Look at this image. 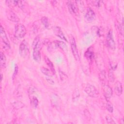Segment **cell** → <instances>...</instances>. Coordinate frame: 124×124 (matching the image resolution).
Instances as JSON below:
<instances>
[{"instance_id": "obj_1", "label": "cell", "mask_w": 124, "mask_h": 124, "mask_svg": "<svg viewBox=\"0 0 124 124\" xmlns=\"http://www.w3.org/2000/svg\"><path fill=\"white\" fill-rule=\"evenodd\" d=\"M33 52L32 57L34 61L37 62H40L41 61V53L40 51V41L34 42L32 44Z\"/></svg>"}, {"instance_id": "obj_2", "label": "cell", "mask_w": 124, "mask_h": 124, "mask_svg": "<svg viewBox=\"0 0 124 124\" xmlns=\"http://www.w3.org/2000/svg\"><path fill=\"white\" fill-rule=\"evenodd\" d=\"M26 33V29L25 26L21 24H17L15 27V36L17 39L23 38Z\"/></svg>"}, {"instance_id": "obj_3", "label": "cell", "mask_w": 124, "mask_h": 124, "mask_svg": "<svg viewBox=\"0 0 124 124\" xmlns=\"http://www.w3.org/2000/svg\"><path fill=\"white\" fill-rule=\"evenodd\" d=\"M19 53L23 58H26L29 55L30 51L29 46L26 40H23L21 43L19 48Z\"/></svg>"}, {"instance_id": "obj_4", "label": "cell", "mask_w": 124, "mask_h": 124, "mask_svg": "<svg viewBox=\"0 0 124 124\" xmlns=\"http://www.w3.org/2000/svg\"><path fill=\"white\" fill-rule=\"evenodd\" d=\"M86 93L91 97H96L98 96L99 92L97 89L91 84H88L84 89Z\"/></svg>"}, {"instance_id": "obj_5", "label": "cell", "mask_w": 124, "mask_h": 124, "mask_svg": "<svg viewBox=\"0 0 124 124\" xmlns=\"http://www.w3.org/2000/svg\"><path fill=\"white\" fill-rule=\"evenodd\" d=\"M107 44L108 47L111 49L114 50L115 49V43L113 38V32L111 30H109L107 35Z\"/></svg>"}, {"instance_id": "obj_6", "label": "cell", "mask_w": 124, "mask_h": 124, "mask_svg": "<svg viewBox=\"0 0 124 124\" xmlns=\"http://www.w3.org/2000/svg\"><path fill=\"white\" fill-rule=\"evenodd\" d=\"M70 42H71V48L73 55L74 56L75 59H76V61H79L80 58H79V54H78V49L77 48L75 40L74 37H73L71 39Z\"/></svg>"}, {"instance_id": "obj_7", "label": "cell", "mask_w": 124, "mask_h": 124, "mask_svg": "<svg viewBox=\"0 0 124 124\" xmlns=\"http://www.w3.org/2000/svg\"><path fill=\"white\" fill-rule=\"evenodd\" d=\"M0 37L3 43L4 44V45L7 47L10 48V42L9 41L7 35L4 31V30L1 25L0 26Z\"/></svg>"}, {"instance_id": "obj_8", "label": "cell", "mask_w": 124, "mask_h": 124, "mask_svg": "<svg viewBox=\"0 0 124 124\" xmlns=\"http://www.w3.org/2000/svg\"><path fill=\"white\" fill-rule=\"evenodd\" d=\"M67 5L68 6L69 11L71 13L75 14L78 12V5L77 4L76 1H67Z\"/></svg>"}, {"instance_id": "obj_9", "label": "cell", "mask_w": 124, "mask_h": 124, "mask_svg": "<svg viewBox=\"0 0 124 124\" xmlns=\"http://www.w3.org/2000/svg\"><path fill=\"white\" fill-rule=\"evenodd\" d=\"M85 17L89 21H93L95 19V15L94 11L90 7L87 9V12L85 15Z\"/></svg>"}, {"instance_id": "obj_10", "label": "cell", "mask_w": 124, "mask_h": 124, "mask_svg": "<svg viewBox=\"0 0 124 124\" xmlns=\"http://www.w3.org/2000/svg\"><path fill=\"white\" fill-rule=\"evenodd\" d=\"M103 92L104 96L107 99H108L111 98L113 92L111 88L108 85H104L103 87Z\"/></svg>"}, {"instance_id": "obj_11", "label": "cell", "mask_w": 124, "mask_h": 124, "mask_svg": "<svg viewBox=\"0 0 124 124\" xmlns=\"http://www.w3.org/2000/svg\"><path fill=\"white\" fill-rule=\"evenodd\" d=\"M53 31H54V33L55 34V35L59 37V38H60L62 40L67 42V39H66V37H65V36H64V35L63 32L62 31V29L60 27H58V26L54 27Z\"/></svg>"}, {"instance_id": "obj_12", "label": "cell", "mask_w": 124, "mask_h": 124, "mask_svg": "<svg viewBox=\"0 0 124 124\" xmlns=\"http://www.w3.org/2000/svg\"><path fill=\"white\" fill-rule=\"evenodd\" d=\"M7 16L8 19L14 22H18L19 21V18L12 11H8L7 12Z\"/></svg>"}, {"instance_id": "obj_13", "label": "cell", "mask_w": 124, "mask_h": 124, "mask_svg": "<svg viewBox=\"0 0 124 124\" xmlns=\"http://www.w3.org/2000/svg\"><path fill=\"white\" fill-rule=\"evenodd\" d=\"M114 91H115V93L118 96H120L122 94V93H123L122 84L120 81H117L115 83V86H114Z\"/></svg>"}, {"instance_id": "obj_14", "label": "cell", "mask_w": 124, "mask_h": 124, "mask_svg": "<svg viewBox=\"0 0 124 124\" xmlns=\"http://www.w3.org/2000/svg\"><path fill=\"white\" fill-rule=\"evenodd\" d=\"M85 56L89 61H91L93 59L94 57V53L92 47L89 48L85 52Z\"/></svg>"}, {"instance_id": "obj_15", "label": "cell", "mask_w": 124, "mask_h": 124, "mask_svg": "<svg viewBox=\"0 0 124 124\" xmlns=\"http://www.w3.org/2000/svg\"><path fill=\"white\" fill-rule=\"evenodd\" d=\"M55 43L58 47L60 48L63 51H65V52L67 51L68 48H67V45L65 43L61 41H55Z\"/></svg>"}, {"instance_id": "obj_16", "label": "cell", "mask_w": 124, "mask_h": 124, "mask_svg": "<svg viewBox=\"0 0 124 124\" xmlns=\"http://www.w3.org/2000/svg\"><path fill=\"white\" fill-rule=\"evenodd\" d=\"M45 61L47 65V66L49 67V68L50 69V71H51V72L53 74H55V68L54 67V65L52 63V62H51V61L46 57L45 56Z\"/></svg>"}, {"instance_id": "obj_17", "label": "cell", "mask_w": 124, "mask_h": 124, "mask_svg": "<svg viewBox=\"0 0 124 124\" xmlns=\"http://www.w3.org/2000/svg\"><path fill=\"white\" fill-rule=\"evenodd\" d=\"M6 58L4 54L2 52L0 53V65L1 67L5 68L6 66Z\"/></svg>"}, {"instance_id": "obj_18", "label": "cell", "mask_w": 124, "mask_h": 124, "mask_svg": "<svg viewBox=\"0 0 124 124\" xmlns=\"http://www.w3.org/2000/svg\"><path fill=\"white\" fill-rule=\"evenodd\" d=\"M38 100L37 98L35 96L32 97L31 99V106L33 108H37V107L38 106Z\"/></svg>"}, {"instance_id": "obj_19", "label": "cell", "mask_w": 124, "mask_h": 124, "mask_svg": "<svg viewBox=\"0 0 124 124\" xmlns=\"http://www.w3.org/2000/svg\"><path fill=\"white\" fill-rule=\"evenodd\" d=\"M40 70L41 72L43 74H44L45 75H46V77H52L51 73H52L51 72V71H50L47 68L45 67H41Z\"/></svg>"}, {"instance_id": "obj_20", "label": "cell", "mask_w": 124, "mask_h": 124, "mask_svg": "<svg viewBox=\"0 0 124 124\" xmlns=\"http://www.w3.org/2000/svg\"><path fill=\"white\" fill-rule=\"evenodd\" d=\"M79 97V92L78 90L77 89H75V91L73 92V96H72V98H73V101H76L78 100V98Z\"/></svg>"}, {"instance_id": "obj_21", "label": "cell", "mask_w": 124, "mask_h": 124, "mask_svg": "<svg viewBox=\"0 0 124 124\" xmlns=\"http://www.w3.org/2000/svg\"><path fill=\"white\" fill-rule=\"evenodd\" d=\"M41 22L42 24L44 25V26L46 28H48L49 26V22H48V19L47 17L46 16H43L41 18Z\"/></svg>"}, {"instance_id": "obj_22", "label": "cell", "mask_w": 124, "mask_h": 124, "mask_svg": "<svg viewBox=\"0 0 124 124\" xmlns=\"http://www.w3.org/2000/svg\"><path fill=\"white\" fill-rule=\"evenodd\" d=\"M106 108L107 109L110 113L113 112V106L112 104L109 102H108L107 104H106Z\"/></svg>"}, {"instance_id": "obj_23", "label": "cell", "mask_w": 124, "mask_h": 124, "mask_svg": "<svg viewBox=\"0 0 124 124\" xmlns=\"http://www.w3.org/2000/svg\"><path fill=\"white\" fill-rule=\"evenodd\" d=\"M99 78L101 81H104L106 79V72L104 71H102L99 74Z\"/></svg>"}, {"instance_id": "obj_24", "label": "cell", "mask_w": 124, "mask_h": 124, "mask_svg": "<svg viewBox=\"0 0 124 124\" xmlns=\"http://www.w3.org/2000/svg\"><path fill=\"white\" fill-rule=\"evenodd\" d=\"M107 123L109 124H115V122L114 121L113 119L110 116H107L106 117Z\"/></svg>"}, {"instance_id": "obj_25", "label": "cell", "mask_w": 124, "mask_h": 124, "mask_svg": "<svg viewBox=\"0 0 124 124\" xmlns=\"http://www.w3.org/2000/svg\"><path fill=\"white\" fill-rule=\"evenodd\" d=\"M46 79L50 84H51V85L54 84V81L53 80V79L51 78V77H46Z\"/></svg>"}, {"instance_id": "obj_26", "label": "cell", "mask_w": 124, "mask_h": 124, "mask_svg": "<svg viewBox=\"0 0 124 124\" xmlns=\"http://www.w3.org/2000/svg\"><path fill=\"white\" fill-rule=\"evenodd\" d=\"M18 67L17 66V65L16 64L15 65V70H14V74H13V79H14L16 77V75L18 72Z\"/></svg>"}, {"instance_id": "obj_27", "label": "cell", "mask_w": 124, "mask_h": 124, "mask_svg": "<svg viewBox=\"0 0 124 124\" xmlns=\"http://www.w3.org/2000/svg\"><path fill=\"white\" fill-rule=\"evenodd\" d=\"M59 73H60V76L61 79L62 80H63L64 79H66V77L67 78V76L64 73H63L61 71H59Z\"/></svg>"}, {"instance_id": "obj_28", "label": "cell", "mask_w": 124, "mask_h": 124, "mask_svg": "<svg viewBox=\"0 0 124 124\" xmlns=\"http://www.w3.org/2000/svg\"><path fill=\"white\" fill-rule=\"evenodd\" d=\"M101 2H102L101 1H99V0H95V1H93V4L96 7H100V6L101 5Z\"/></svg>"}, {"instance_id": "obj_29", "label": "cell", "mask_w": 124, "mask_h": 124, "mask_svg": "<svg viewBox=\"0 0 124 124\" xmlns=\"http://www.w3.org/2000/svg\"><path fill=\"white\" fill-rule=\"evenodd\" d=\"M2 74L1 73V80H2Z\"/></svg>"}]
</instances>
